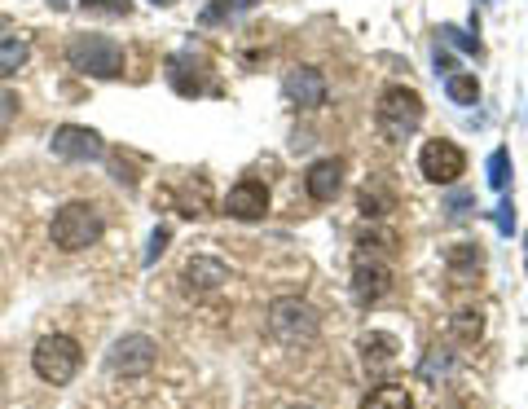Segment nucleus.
Segmentation results:
<instances>
[{
  "label": "nucleus",
  "mask_w": 528,
  "mask_h": 409,
  "mask_svg": "<svg viewBox=\"0 0 528 409\" xmlns=\"http://www.w3.org/2000/svg\"><path fill=\"white\" fill-rule=\"evenodd\" d=\"M66 62L93 80H119L124 75V44L110 36H75L66 44Z\"/></svg>",
  "instance_id": "f257e3e1"
},
{
  "label": "nucleus",
  "mask_w": 528,
  "mask_h": 409,
  "mask_svg": "<svg viewBox=\"0 0 528 409\" xmlns=\"http://www.w3.org/2000/svg\"><path fill=\"white\" fill-rule=\"evenodd\" d=\"M49 234L62 251H88V247L102 242L106 225H102V212H97L93 203H66V207H58V216H53Z\"/></svg>",
  "instance_id": "f03ea898"
},
{
  "label": "nucleus",
  "mask_w": 528,
  "mask_h": 409,
  "mask_svg": "<svg viewBox=\"0 0 528 409\" xmlns=\"http://www.w3.org/2000/svg\"><path fill=\"white\" fill-rule=\"evenodd\" d=\"M374 119H379V132H383L388 141H405L418 124H423V97H418L414 88H405V84L383 88Z\"/></svg>",
  "instance_id": "7ed1b4c3"
},
{
  "label": "nucleus",
  "mask_w": 528,
  "mask_h": 409,
  "mask_svg": "<svg viewBox=\"0 0 528 409\" xmlns=\"http://www.w3.org/2000/svg\"><path fill=\"white\" fill-rule=\"evenodd\" d=\"M80 361H84V352L71 335H44L36 352H31V370H36L44 383H53V388L71 383L75 374H80Z\"/></svg>",
  "instance_id": "20e7f679"
},
{
  "label": "nucleus",
  "mask_w": 528,
  "mask_h": 409,
  "mask_svg": "<svg viewBox=\"0 0 528 409\" xmlns=\"http://www.w3.org/2000/svg\"><path fill=\"white\" fill-rule=\"evenodd\" d=\"M317 326H322V322H317V313L304 300H295V295H282V300L269 304V330H273V339H282L286 348L313 344Z\"/></svg>",
  "instance_id": "39448f33"
},
{
  "label": "nucleus",
  "mask_w": 528,
  "mask_h": 409,
  "mask_svg": "<svg viewBox=\"0 0 528 409\" xmlns=\"http://www.w3.org/2000/svg\"><path fill=\"white\" fill-rule=\"evenodd\" d=\"M388 291H392V264L383 256H370V251H357L352 256V295L361 304H379Z\"/></svg>",
  "instance_id": "423d86ee"
},
{
  "label": "nucleus",
  "mask_w": 528,
  "mask_h": 409,
  "mask_svg": "<svg viewBox=\"0 0 528 409\" xmlns=\"http://www.w3.org/2000/svg\"><path fill=\"white\" fill-rule=\"evenodd\" d=\"M154 361H159V344L146 335H124L115 348H110L106 366L110 374H124V379H141V374L154 370Z\"/></svg>",
  "instance_id": "0eeeda50"
},
{
  "label": "nucleus",
  "mask_w": 528,
  "mask_h": 409,
  "mask_svg": "<svg viewBox=\"0 0 528 409\" xmlns=\"http://www.w3.org/2000/svg\"><path fill=\"white\" fill-rule=\"evenodd\" d=\"M462 168H467V159H462V150L454 141H427V146L418 150V172L432 185H454Z\"/></svg>",
  "instance_id": "6e6552de"
},
{
  "label": "nucleus",
  "mask_w": 528,
  "mask_h": 409,
  "mask_svg": "<svg viewBox=\"0 0 528 409\" xmlns=\"http://www.w3.org/2000/svg\"><path fill=\"white\" fill-rule=\"evenodd\" d=\"M53 154L66 163H93V159H102V137H97L93 128L62 124L53 132Z\"/></svg>",
  "instance_id": "1a4fd4ad"
},
{
  "label": "nucleus",
  "mask_w": 528,
  "mask_h": 409,
  "mask_svg": "<svg viewBox=\"0 0 528 409\" xmlns=\"http://www.w3.org/2000/svg\"><path fill=\"white\" fill-rule=\"evenodd\" d=\"M282 93H286V102L300 106V110L326 106V80H322V71H313V66H295V71H286Z\"/></svg>",
  "instance_id": "9d476101"
},
{
  "label": "nucleus",
  "mask_w": 528,
  "mask_h": 409,
  "mask_svg": "<svg viewBox=\"0 0 528 409\" xmlns=\"http://www.w3.org/2000/svg\"><path fill=\"white\" fill-rule=\"evenodd\" d=\"M225 212L234 220H264V212H269V185L256 181V176H242L225 198Z\"/></svg>",
  "instance_id": "9b49d317"
},
{
  "label": "nucleus",
  "mask_w": 528,
  "mask_h": 409,
  "mask_svg": "<svg viewBox=\"0 0 528 409\" xmlns=\"http://www.w3.org/2000/svg\"><path fill=\"white\" fill-rule=\"evenodd\" d=\"M225 282H229V269H225V260H216V256H194V260L181 269V286H185L190 295L220 291Z\"/></svg>",
  "instance_id": "f8f14e48"
},
{
  "label": "nucleus",
  "mask_w": 528,
  "mask_h": 409,
  "mask_svg": "<svg viewBox=\"0 0 528 409\" xmlns=\"http://www.w3.org/2000/svg\"><path fill=\"white\" fill-rule=\"evenodd\" d=\"M304 190L317 198V203H335L339 190H344V163L339 159H317L313 168L304 172Z\"/></svg>",
  "instance_id": "ddd939ff"
},
{
  "label": "nucleus",
  "mask_w": 528,
  "mask_h": 409,
  "mask_svg": "<svg viewBox=\"0 0 528 409\" xmlns=\"http://www.w3.org/2000/svg\"><path fill=\"white\" fill-rule=\"evenodd\" d=\"M357 352H361V366H366V374H383L396 366V352H401V344L388 335V330H370V335L357 339Z\"/></svg>",
  "instance_id": "4468645a"
},
{
  "label": "nucleus",
  "mask_w": 528,
  "mask_h": 409,
  "mask_svg": "<svg viewBox=\"0 0 528 409\" xmlns=\"http://www.w3.org/2000/svg\"><path fill=\"white\" fill-rule=\"evenodd\" d=\"M445 269H449V282L454 286H471L484 269V251L476 242H454V247L445 251Z\"/></svg>",
  "instance_id": "2eb2a0df"
},
{
  "label": "nucleus",
  "mask_w": 528,
  "mask_h": 409,
  "mask_svg": "<svg viewBox=\"0 0 528 409\" xmlns=\"http://www.w3.org/2000/svg\"><path fill=\"white\" fill-rule=\"evenodd\" d=\"M357 212L366 216V220H383L388 212H396V190H392L388 181H379V176H374L366 190H361V198H357Z\"/></svg>",
  "instance_id": "dca6fc26"
},
{
  "label": "nucleus",
  "mask_w": 528,
  "mask_h": 409,
  "mask_svg": "<svg viewBox=\"0 0 528 409\" xmlns=\"http://www.w3.org/2000/svg\"><path fill=\"white\" fill-rule=\"evenodd\" d=\"M484 335V313L480 308H458L454 317H449V339H454V344H476V339Z\"/></svg>",
  "instance_id": "f3484780"
},
{
  "label": "nucleus",
  "mask_w": 528,
  "mask_h": 409,
  "mask_svg": "<svg viewBox=\"0 0 528 409\" xmlns=\"http://www.w3.org/2000/svg\"><path fill=\"white\" fill-rule=\"evenodd\" d=\"M361 409H418V405H414V396L405 392L401 383H379V388L366 392Z\"/></svg>",
  "instance_id": "a211bd4d"
},
{
  "label": "nucleus",
  "mask_w": 528,
  "mask_h": 409,
  "mask_svg": "<svg viewBox=\"0 0 528 409\" xmlns=\"http://www.w3.org/2000/svg\"><path fill=\"white\" fill-rule=\"evenodd\" d=\"M260 0H212V5H203V14H198V22L203 27H216V22H229L238 14H247V9H256Z\"/></svg>",
  "instance_id": "6ab92c4d"
},
{
  "label": "nucleus",
  "mask_w": 528,
  "mask_h": 409,
  "mask_svg": "<svg viewBox=\"0 0 528 409\" xmlns=\"http://www.w3.org/2000/svg\"><path fill=\"white\" fill-rule=\"evenodd\" d=\"M27 40H22V36H5V40H0V80H5V75H14L18 71V66L22 62H27Z\"/></svg>",
  "instance_id": "aec40b11"
},
{
  "label": "nucleus",
  "mask_w": 528,
  "mask_h": 409,
  "mask_svg": "<svg viewBox=\"0 0 528 409\" xmlns=\"http://www.w3.org/2000/svg\"><path fill=\"white\" fill-rule=\"evenodd\" d=\"M445 93H449V102H458V106H476L480 84H476V75H449Z\"/></svg>",
  "instance_id": "412c9836"
},
{
  "label": "nucleus",
  "mask_w": 528,
  "mask_h": 409,
  "mask_svg": "<svg viewBox=\"0 0 528 409\" xmlns=\"http://www.w3.org/2000/svg\"><path fill=\"white\" fill-rule=\"evenodd\" d=\"M357 247L370 251V256H392V251H396V234H392V229H370V234L357 238Z\"/></svg>",
  "instance_id": "4be33fe9"
},
{
  "label": "nucleus",
  "mask_w": 528,
  "mask_h": 409,
  "mask_svg": "<svg viewBox=\"0 0 528 409\" xmlns=\"http://www.w3.org/2000/svg\"><path fill=\"white\" fill-rule=\"evenodd\" d=\"M484 172H489V185H493V190H506V181H511V154H506V150H493L489 163H484Z\"/></svg>",
  "instance_id": "5701e85b"
},
{
  "label": "nucleus",
  "mask_w": 528,
  "mask_h": 409,
  "mask_svg": "<svg viewBox=\"0 0 528 409\" xmlns=\"http://www.w3.org/2000/svg\"><path fill=\"white\" fill-rule=\"evenodd\" d=\"M84 14H106V18H128L132 0H80Z\"/></svg>",
  "instance_id": "b1692460"
},
{
  "label": "nucleus",
  "mask_w": 528,
  "mask_h": 409,
  "mask_svg": "<svg viewBox=\"0 0 528 409\" xmlns=\"http://www.w3.org/2000/svg\"><path fill=\"white\" fill-rule=\"evenodd\" d=\"M449 370H454V357H449V352H440V348H436V352H432V357H427V361H423V370H418V374H423V379H427V383H436V379H445V374H449Z\"/></svg>",
  "instance_id": "393cba45"
},
{
  "label": "nucleus",
  "mask_w": 528,
  "mask_h": 409,
  "mask_svg": "<svg viewBox=\"0 0 528 409\" xmlns=\"http://www.w3.org/2000/svg\"><path fill=\"white\" fill-rule=\"evenodd\" d=\"M440 40H449L462 53H480V40H471L467 31H458V27H440Z\"/></svg>",
  "instance_id": "a878e982"
},
{
  "label": "nucleus",
  "mask_w": 528,
  "mask_h": 409,
  "mask_svg": "<svg viewBox=\"0 0 528 409\" xmlns=\"http://www.w3.org/2000/svg\"><path fill=\"white\" fill-rule=\"evenodd\" d=\"M168 225H159V229H154V234H150V251H146V264H154V260H159L163 256V251H168Z\"/></svg>",
  "instance_id": "bb28decb"
},
{
  "label": "nucleus",
  "mask_w": 528,
  "mask_h": 409,
  "mask_svg": "<svg viewBox=\"0 0 528 409\" xmlns=\"http://www.w3.org/2000/svg\"><path fill=\"white\" fill-rule=\"evenodd\" d=\"M467 207H476V194H454V198L445 203V212H449V216H467Z\"/></svg>",
  "instance_id": "cd10ccee"
},
{
  "label": "nucleus",
  "mask_w": 528,
  "mask_h": 409,
  "mask_svg": "<svg viewBox=\"0 0 528 409\" xmlns=\"http://www.w3.org/2000/svg\"><path fill=\"white\" fill-rule=\"evenodd\" d=\"M493 220H498L502 234H511V229H515V207H511V198H506V203H498V216H493Z\"/></svg>",
  "instance_id": "c85d7f7f"
},
{
  "label": "nucleus",
  "mask_w": 528,
  "mask_h": 409,
  "mask_svg": "<svg viewBox=\"0 0 528 409\" xmlns=\"http://www.w3.org/2000/svg\"><path fill=\"white\" fill-rule=\"evenodd\" d=\"M14 106H18V97H14V93H0V124H5V119L14 115Z\"/></svg>",
  "instance_id": "c756f323"
},
{
  "label": "nucleus",
  "mask_w": 528,
  "mask_h": 409,
  "mask_svg": "<svg viewBox=\"0 0 528 409\" xmlns=\"http://www.w3.org/2000/svg\"><path fill=\"white\" fill-rule=\"evenodd\" d=\"M150 5H176V0H150Z\"/></svg>",
  "instance_id": "7c9ffc66"
},
{
  "label": "nucleus",
  "mask_w": 528,
  "mask_h": 409,
  "mask_svg": "<svg viewBox=\"0 0 528 409\" xmlns=\"http://www.w3.org/2000/svg\"><path fill=\"white\" fill-rule=\"evenodd\" d=\"M291 409H313V405H291Z\"/></svg>",
  "instance_id": "2f4dec72"
},
{
  "label": "nucleus",
  "mask_w": 528,
  "mask_h": 409,
  "mask_svg": "<svg viewBox=\"0 0 528 409\" xmlns=\"http://www.w3.org/2000/svg\"><path fill=\"white\" fill-rule=\"evenodd\" d=\"M0 27H5V18H0Z\"/></svg>",
  "instance_id": "473e14b6"
}]
</instances>
